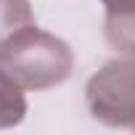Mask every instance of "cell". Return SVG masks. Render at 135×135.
I'll return each mask as SVG.
<instances>
[{
    "instance_id": "cell-4",
    "label": "cell",
    "mask_w": 135,
    "mask_h": 135,
    "mask_svg": "<svg viewBox=\"0 0 135 135\" xmlns=\"http://www.w3.org/2000/svg\"><path fill=\"white\" fill-rule=\"evenodd\" d=\"M24 117H27L24 88L0 69V130L21 124Z\"/></svg>"
},
{
    "instance_id": "cell-3",
    "label": "cell",
    "mask_w": 135,
    "mask_h": 135,
    "mask_svg": "<svg viewBox=\"0 0 135 135\" xmlns=\"http://www.w3.org/2000/svg\"><path fill=\"white\" fill-rule=\"evenodd\" d=\"M106 40L109 45L127 58H135V3L106 8Z\"/></svg>"
},
{
    "instance_id": "cell-6",
    "label": "cell",
    "mask_w": 135,
    "mask_h": 135,
    "mask_svg": "<svg viewBox=\"0 0 135 135\" xmlns=\"http://www.w3.org/2000/svg\"><path fill=\"white\" fill-rule=\"evenodd\" d=\"M106 8H114V6H127V3H135V0H101Z\"/></svg>"
},
{
    "instance_id": "cell-5",
    "label": "cell",
    "mask_w": 135,
    "mask_h": 135,
    "mask_svg": "<svg viewBox=\"0 0 135 135\" xmlns=\"http://www.w3.org/2000/svg\"><path fill=\"white\" fill-rule=\"evenodd\" d=\"M27 24H35L29 0H0V40H6Z\"/></svg>"
},
{
    "instance_id": "cell-1",
    "label": "cell",
    "mask_w": 135,
    "mask_h": 135,
    "mask_svg": "<svg viewBox=\"0 0 135 135\" xmlns=\"http://www.w3.org/2000/svg\"><path fill=\"white\" fill-rule=\"evenodd\" d=\"M0 69L24 90H48L69 80L74 53L61 37L27 24L0 40Z\"/></svg>"
},
{
    "instance_id": "cell-2",
    "label": "cell",
    "mask_w": 135,
    "mask_h": 135,
    "mask_svg": "<svg viewBox=\"0 0 135 135\" xmlns=\"http://www.w3.org/2000/svg\"><path fill=\"white\" fill-rule=\"evenodd\" d=\"M85 101L101 124L135 130V58L103 64L85 85Z\"/></svg>"
}]
</instances>
